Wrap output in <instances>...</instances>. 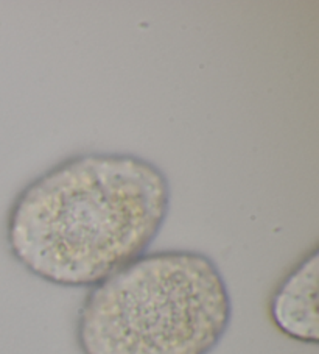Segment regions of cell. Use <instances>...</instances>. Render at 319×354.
Segmentation results:
<instances>
[{"label": "cell", "instance_id": "cell-2", "mask_svg": "<svg viewBox=\"0 0 319 354\" xmlns=\"http://www.w3.org/2000/svg\"><path fill=\"white\" fill-rule=\"evenodd\" d=\"M231 320V294L215 261L162 250L89 288L75 337L81 354H211Z\"/></svg>", "mask_w": 319, "mask_h": 354}, {"label": "cell", "instance_id": "cell-3", "mask_svg": "<svg viewBox=\"0 0 319 354\" xmlns=\"http://www.w3.org/2000/svg\"><path fill=\"white\" fill-rule=\"evenodd\" d=\"M319 252L307 253L280 281L269 300V317L279 331L293 340L316 345Z\"/></svg>", "mask_w": 319, "mask_h": 354}, {"label": "cell", "instance_id": "cell-1", "mask_svg": "<svg viewBox=\"0 0 319 354\" xmlns=\"http://www.w3.org/2000/svg\"><path fill=\"white\" fill-rule=\"evenodd\" d=\"M170 200L167 175L145 158L75 155L16 195L7 245L46 283L92 288L146 253L167 221Z\"/></svg>", "mask_w": 319, "mask_h": 354}]
</instances>
